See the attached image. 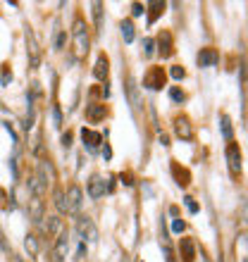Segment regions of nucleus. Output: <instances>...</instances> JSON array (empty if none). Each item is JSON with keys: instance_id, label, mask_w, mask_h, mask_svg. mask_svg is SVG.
I'll return each instance as SVG.
<instances>
[{"instance_id": "nucleus-1", "label": "nucleus", "mask_w": 248, "mask_h": 262, "mask_svg": "<svg viewBox=\"0 0 248 262\" xmlns=\"http://www.w3.org/2000/svg\"><path fill=\"white\" fill-rule=\"evenodd\" d=\"M74 41H76V50L79 55H84L89 50V31H86V24L81 19L74 21Z\"/></svg>"}, {"instance_id": "nucleus-2", "label": "nucleus", "mask_w": 248, "mask_h": 262, "mask_svg": "<svg viewBox=\"0 0 248 262\" xmlns=\"http://www.w3.org/2000/svg\"><path fill=\"white\" fill-rule=\"evenodd\" d=\"M65 210L67 212H79L81 210V188L69 186L67 195H65Z\"/></svg>"}, {"instance_id": "nucleus-3", "label": "nucleus", "mask_w": 248, "mask_h": 262, "mask_svg": "<svg viewBox=\"0 0 248 262\" xmlns=\"http://www.w3.org/2000/svg\"><path fill=\"white\" fill-rule=\"evenodd\" d=\"M143 86H148V89L158 91L165 86V72H162V67H153L148 74L143 76Z\"/></svg>"}, {"instance_id": "nucleus-4", "label": "nucleus", "mask_w": 248, "mask_h": 262, "mask_svg": "<svg viewBox=\"0 0 248 262\" xmlns=\"http://www.w3.org/2000/svg\"><path fill=\"white\" fill-rule=\"evenodd\" d=\"M67 250H69V236H67V231H65V234H60L55 248H53V262H65Z\"/></svg>"}, {"instance_id": "nucleus-5", "label": "nucleus", "mask_w": 248, "mask_h": 262, "mask_svg": "<svg viewBox=\"0 0 248 262\" xmlns=\"http://www.w3.org/2000/svg\"><path fill=\"white\" fill-rule=\"evenodd\" d=\"M81 138H84V145L89 148V152H96V150H98V143L103 141V136H100L98 131L86 129V126L81 129Z\"/></svg>"}, {"instance_id": "nucleus-6", "label": "nucleus", "mask_w": 248, "mask_h": 262, "mask_svg": "<svg viewBox=\"0 0 248 262\" xmlns=\"http://www.w3.org/2000/svg\"><path fill=\"white\" fill-rule=\"evenodd\" d=\"M105 191H108V184H105L103 177H98V174H93L89 181V195L91 198H100V195H105Z\"/></svg>"}, {"instance_id": "nucleus-7", "label": "nucleus", "mask_w": 248, "mask_h": 262, "mask_svg": "<svg viewBox=\"0 0 248 262\" xmlns=\"http://www.w3.org/2000/svg\"><path fill=\"white\" fill-rule=\"evenodd\" d=\"M79 234H81V238H89V241H96L98 238L96 224H93L89 217H81V220H79Z\"/></svg>"}, {"instance_id": "nucleus-8", "label": "nucleus", "mask_w": 248, "mask_h": 262, "mask_svg": "<svg viewBox=\"0 0 248 262\" xmlns=\"http://www.w3.org/2000/svg\"><path fill=\"white\" fill-rule=\"evenodd\" d=\"M217 60H220V55H217V50L215 48H203L198 53V64L200 67H215Z\"/></svg>"}, {"instance_id": "nucleus-9", "label": "nucleus", "mask_w": 248, "mask_h": 262, "mask_svg": "<svg viewBox=\"0 0 248 262\" xmlns=\"http://www.w3.org/2000/svg\"><path fill=\"white\" fill-rule=\"evenodd\" d=\"M227 160H229V167H232V172H241V152H239L236 143H229V148H227Z\"/></svg>"}, {"instance_id": "nucleus-10", "label": "nucleus", "mask_w": 248, "mask_h": 262, "mask_svg": "<svg viewBox=\"0 0 248 262\" xmlns=\"http://www.w3.org/2000/svg\"><path fill=\"white\" fill-rule=\"evenodd\" d=\"M105 105H86V119H91V122H100V119L105 117Z\"/></svg>"}, {"instance_id": "nucleus-11", "label": "nucleus", "mask_w": 248, "mask_h": 262, "mask_svg": "<svg viewBox=\"0 0 248 262\" xmlns=\"http://www.w3.org/2000/svg\"><path fill=\"white\" fill-rule=\"evenodd\" d=\"M174 129H177V134H179L184 141H189V138L193 136L191 126H189V119L186 117H177V122H174Z\"/></svg>"}, {"instance_id": "nucleus-12", "label": "nucleus", "mask_w": 248, "mask_h": 262, "mask_svg": "<svg viewBox=\"0 0 248 262\" xmlns=\"http://www.w3.org/2000/svg\"><path fill=\"white\" fill-rule=\"evenodd\" d=\"M108 72H110V69H108V57L105 55H100L96 60V67H93V74H96V79H100V81H103V79H108Z\"/></svg>"}, {"instance_id": "nucleus-13", "label": "nucleus", "mask_w": 248, "mask_h": 262, "mask_svg": "<svg viewBox=\"0 0 248 262\" xmlns=\"http://www.w3.org/2000/svg\"><path fill=\"white\" fill-rule=\"evenodd\" d=\"M127 93H129V100H131V105L134 107H141V98H138V86H136V79H129L127 81Z\"/></svg>"}, {"instance_id": "nucleus-14", "label": "nucleus", "mask_w": 248, "mask_h": 262, "mask_svg": "<svg viewBox=\"0 0 248 262\" xmlns=\"http://www.w3.org/2000/svg\"><path fill=\"white\" fill-rule=\"evenodd\" d=\"M179 250H181V257H184L186 262H193V257H196V250H193V241H191V238H181Z\"/></svg>"}, {"instance_id": "nucleus-15", "label": "nucleus", "mask_w": 248, "mask_h": 262, "mask_svg": "<svg viewBox=\"0 0 248 262\" xmlns=\"http://www.w3.org/2000/svg\"><path fill=\"white\" fill-rule=\"evenodd\" d=\"M160 53H162V57L172 55V36L167 31H162V36H160Z\"/></svg>"}, {"instance_id": "nucleus-16", "label": "nucleus", "mask_w": 248, "mask_h": 262, "mask_svg": "<svg viewBox=\"0 0 248 262\" xmlns=\"http://www.w3.org/2000/svg\"><path fill=\"white\" fill-rule=\"evenodd\" d=\"M27 41H29V53H31V64H38V48H36V41H34V36L27 34Z\"/></svg>"}, {"instance_id": "nucleus-17", "label": "nucleus", "mask_w": 248, "mask_h": 262, "mask_svg": "<svg viewBox=\"0 0 248 262\" xmlns=\"http://www.w3.org/2000/svg\"><path fill=\"white\" fill-rule=\"evenodd\" d=\"M162 10H165V3H151V17H148V21H155L162 14Z\"/></svg>"}, {"instance_id": "nucleus-18", "label": "nucleus", "mask_w": 248, "mask_h": 262, "mask_svg": "<svg viewBox=\"0 0 248 262\" xmlns=\"http://www.w3.org/2000/svg\"><path fill=\"white\" fill-rule=\"evenodd\" d=\"M122 36L127 43L134 41V24H131V21H122Z\"/></svg>"}, {"instance_id": "nucleus-19", "label": "nucleus", "mask_w": 248, "mask_h": 262, "mask_svg": "<svg viewBox=\"0 0 248 262\" xmlns=\"http://www.w3.org/2000/svg\"><path fill=\"white\" fill-rule=\"evenodd\" d=\"M220 126H222V136L227 138H232V122H229V117H220Z\"/></svg>"}, {"instance_id": "nucleus-20", "label": "nucleus", "mask_w": 248, "mask_h": 262, "mask_svg": "<svg viewBox=\"0 0 248 262\" xmlns=\"http://www.w3.org/2000/svg\"><path fill=\"white\" fill-rule=\"evenodd\" d=\"M27 250L31 253V255H36V253H38V246H36V238H34V236H27Z\"/></svg>"}, {"instance_id": "nucleus-21", "label": "nucleus", "mask_w": 248, "mask_h": 262, "mask_svg": "<svg viewBox=\"0 0 248 262\" xmlns=\"http://www.w3.org/2000/svg\"><path fill=\"white\" fill-rule=\"evenodd\" d=\"M48 224H46V229H48V231H50V234H55V231H57V227H60V220H57V217H48Z\"/></svg>"}, {"instance_id": "nucleus-22", "label": "nucleus", "mask_w": 248, "mask_h": 262, "mask_svg": "<svg viewBox=\"0 0 248 262\" xmlns=\"http://www.w3.org/2000/svg\"><path fill=\"white\" fill-rule=\"evenodd\" d=\"M170 74H172V79H177V81H179V79H184V76H186V72H184V67H172V72H170Z\"/></svg>"}, {"instance_id": "nucleus-23", "label": "nucleus", "mask_w": 248, "mask_h": 262, "mask_svg": "<svg viewBox=\"0 0 248 262\" xmlns=\"http://www.w3.org/2000/svg\"><path fill=\"white\" fill-rule=\"evenodd\" d=\"M55 203H57V207H60V212H67V210H65V193H55Z\"/></svg>"}, {"instance_id": "nucleus-24", "label": "nucleus", "mask_w": 248, "mask_h": 262, "mask_svg": "<svg viewBox=\"0 0 248 262\" xmlns=\"http://www.w3.org/2000/svg\"><path fill=\"white\" fill-rule=\"evenodd\" d=\"M153 48H155V41H151V38H148V41L143 43V53H146V55H153Z\"/></svg>"}, {"instance_id": "nucleus-25", "label": "nucleus", "mask_w": 248, "mask_h": 262, "mask_svg": "<svg viewBox=\"0 0 248 262\" xmlns=\"http://www.w3.org/2000/svg\"><path fill=\"white\" fill-rule=\"evenodd\" d=\"M170 96H172V100H177V103H181V100H184V93H181L179 89H172V91H170Z\"/></svg>"}, {"instance_id": "nucleus-26", "label": "nucleus", "mask_w": 248, "mask_h": 262, "mask_svg": "<svg viewBox=\"0 0 248 262\" xmlns=\"http://www.w3.org/2000/svg\"><path fill=\"white\" fill-rule=\"evenodd\" d=\"M172 231H174V234H181V231H184V222H181V220H174L172 222Z\"/></svg>"}, {"instance_id": "nucleus-27", "label": "nucleus", "mask_w": 248, "mask_h": 262, "mask_svg": "<svg viewBox=\"0 0 248 262\" xmlns=\"http://www.w3.org/2000/svg\"><path fill=\"white\" fill-rule=\"evenodd\" d=\"M100 3H93V17H96V24H100Z\"/></svg>"}, {"instance_id": "nucleus-28", "label": "nucleus", "mask_w": 248, "mask_h": 262, "mask_svg": "<svg viewBox=\"0 0 248 262\" xmlns=\"http://www.w3.org/2000/svg\"><path fill=\"white\" fill-rule=\"evenodd\" d=\"M131 12H134V17H141V14H143L146 10H143V5H141V3H136V5L131 7Z\"/></svg>"}, {"instance_id": "nucleus-29", "label": "nucleus", "mask_w": 248, "mask_h": 262, "mask_svg": "<svg viewBox=\"0 0 248 262\" xmlns=\"http://www.w3.org/2000/svg\"><path fill=\"white\" fill-rule=\"evenodd\" d=\"M186 207H189V212H198V205L193 203V198H186Z\"/></svg>"}, {"instance_id": "nucleus-30", "label": "nucleus", "mask_w": 248, "mask_h": 262, "mask_svg": "<svg viewBox=\"0 0 248 262\" xmlns=\"http://www.w3.org/2000/svg\"><path fill=\"white\" fill-rule=\"evenodd\" d=\"M53 117H55V126H60L62 117H60V110H57V107H53Z\"/></svg>"}, {"instance_id": "nucleus-31", "label": "nucleus", "mask_w": 248, "mask_h": 262, "mask_svg": "<svg viewBox=\"0 0 248 262\" xmlns=\"http://www.w3.org/2000/svg\"><path fill=\"white\" fill-rule=\"evenodd\" d=\"M7 81H12V74L7 72V67L3 69V83H7Z\"/></svg>"}, {"instance_id": "nucleus-32", "label": "nucleus", "mask_w": 248, "mask_h": 262, "mask_svg": "<svg viewBox=\"0 0 248 262\" xmlns=\"http://www.w3.org/2000/svg\"><path fill=\"white\" fill-rule=\"evenodd\" d=\"M55 46H57V50H60L62 46H65V34H60V36H57V43H55Z\"/></svg>"}, {"instance_id": "nucleus-33", "label": "nucleus", "mask_w": 248, "mask_h": 262, "mask_svg": "<svg viewBox=\"0 0 248 262\" xmlns=\"http://www.w3.org/2000/svg\"><path fill=\"white\" fill-rule=\"evenodd\" d=\"M62 143L69 148V145H72V136H69V134H65V136H62Z\"/></svg>"}, {"instance_id": "nucleus-34", "label": "nucleus", "mask_w": 248, "mask_h": 262, "mask_svg": "<svg viewBox=\"0 0 248 262\" xmlns=\"http://www.w3.org/2000/svg\"><path fill=\"white\" fill-rule=\"evenodd\" d=\"M103 155H105V160H110V155H112V152H110V145H108V143H105V148H103Z\"/></svg>"}, {"instance_id": "nucleus-35", "label": "nucleus", "mask_w": 248, "mask_h": 262, "mask_svg": "<svg viewBox=\"0 0 248 262\" xmlns=\"http://www.w3.org/2000/svg\"><path fill=\"white\" fill-rule=\"evenodd\" d=\"M0 246L5 248V238H3V231H0Z\"/></svg>"}, {"instance_id": "nucleus-36", "label": "nucleus", "mask_w": 248, "mask_h": 262, "mask_svg": "<svg viewBox=\"0 0 248 262\" xmlns=\"http://www.w3.org/2000/svg\"><path fill=\"white\" fill-rule=\"evenodd\" d=\"M220 262H222V257H220Z\"/></svg>"}]
</instances>
